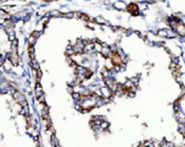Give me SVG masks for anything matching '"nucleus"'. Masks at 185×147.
I'll return each mask as SVG.
<instances>
[{
    "mask_svg": "<svg viewBox=\"0 0 185 147\" xmlns=\"http://www.w3.org/2000/svg\"><path fill=\"white\" fill-rule=\"evenodd\" d=\"M128 12H130L132 15H138L139 14V9H138V5L137 4H134V3H131V4H129L128 7H127V9H126Z\"/></svg>",
    "mask_w": 185,
    "mask_h": 147,
    "instance_id": "f257e3e1",
    "label": "nucleus"
},
{
    "mask_svg": "<svg viewBox=\"0 0 185 147\" xmlns=\"http://www.w3.org/2000/svg\"><path fill=\"white\" fill-rule=\"evenodd\" d=\"M176 32L181 35V36H184L185 35V25L182 23V22H179L178 25H177V29H176Z\"/></svg>",
    "mask_w": 185,
    "mask_h": 147,
    "instance_id": "f03ea898",
    "label": "nucleus"
},
{
    "mask_svg": "<svg viewBox=\"0 0 185 147\" xmlns=\"http://www.w3.org/2000/svg\"><path fill=\"white\" fill-rule=\"evenodd\" d=\"M114 5H115V8H117L118 10H125V9H127L126 4H125L123 1H117Z\"/></svg>",
    "mask_w": 185,
    "mask_h": 147,
    "instance_id": "7ed1b4c3",
    "label": "nucleus"
},
{
    "mask_svg": "<svg viewBox=\"0 0 185 147\" xmlns=\"http://www.w3.org/2000/svg\"><path fill=\"white\" fill-rule=\"evenodd\" d=\"M158 35L162 36V37H166L167 36V30L166 29H161V30H159V32H158Z\"/></svg>",
    "mask_w": 185,
    "mask_h": 147,
    "instance_id": "20e7f679",
    "label": "nucleus"
},
{
    "mask_svg": "<svg viewBox=\"0 0 185 147\" xmlns=\"http://www.w3.org/2000/svg\"><path fill=\"white\" fill-rule=\"evenodd\" d=\"M35 40H36V37H34L33 35H32V36L30 37V39H29V43H30V46H33L34 43H35Z\"/></svg>",
    "mask_w": 185,
    "mask_h": 147,
    "instance_id": "39448f33",
    "label": "nucleus"
},
{
    "mask_svg": "<svg viewBox=\"0 0 185 147\" xmlns=\"http://www.w3.org/2000/svg\"><path fill=\"white\" fill-rule=\"evenodd\" d=\"M73 16H74V14H73V13H68V14L65 15V17H67V18H72Z\"/></svg>",
    "mask_w": 185,
    "mask_h": 147,
    "instance_id": "423d86ee",
    "label": "nucleus"
},
{
    "mask_svg": "<svg viewBox=\"0 0 185 147\" xmlns=\"http://www.w3.org/2000/svg\"><path fill=\"white\" fill-rule=\"evenodd\" d=\"M96 21H97L99 23H105V22H106V21H105L104 19H103V18H97V19H96Z\"/></svg>",
    "mask_w": 185,
    "mask_h": 147,
    "instance_id": "0eeeda50",
    "label": "nucleus"
},
{
    "mask_svg": "<svg viewBox=\"0 0 185 147\" xmlns=\"http://www.w3.org/2000/svg\"><path fill=\"white\" fill-rule=\"evenodd\" d=\"M9 38H10V40H14V39H15V36H14V35H13V33H12V34L10 35V37H9Z\"/></svg>",
    "mask_w": 185,
    "mask_h": 147,
    "instance_id": "6e6552de",
    "label": "nucleus"
},
{
    "mask_svg": "<svg viewBox=\"0 0 185 147\" xmlns=\"http://www.w3.org/2000/svg\"><path fill=\"white\" fill-rule=\"evenodd\" d=\"M46 1H50V0H46Z\"/></svg>",
    "mask_w": 185,
    "mask_h": 147,
    "instance_id": "1a4fd4ad",
    "label": "nucleus"
}]
</instances>
